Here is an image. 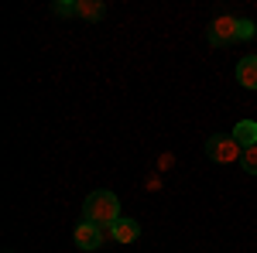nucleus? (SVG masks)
Listing matches in <instances>:
<instances>
[{
	"instance_id": "obj_8",
	"label": "nucleus",
	"mask_w": 257,
	"mask_h": 253,
	"mask_svg": "<svg viewBox=\"0 0 257 253\" xmlns=\"http://www.w3.org/2000/svg\"><path fill=\"white\" fill-rule=\"evenodd\" d=\"M76 7H79V18L86 21H103V14H106L103 0H76Z\"/></svg>"
},
{
	"instance_id": "obj_6",
	"label": "nucleus",
	"mask_w": 257,
	"mask_h": 253,
	"mask_svg": "<svg viewBox=\"0 0 257 253\" xmlns=\"http://www.w3.org/2000/svg\"><path fill=\"white\" fill-rule=\"evenodd\" d=\"M233 140H237L243 151L247 147H257V123L254 120H240L237 127H233Z\"/></svg>"
},
{
	"instance_id": "obj_4",
	"label": "nucleus",
	"mask_w": 257,
	"mask_h": 253,
	"mask_svg": "<svg viewBox=\"0 0 257 253\" xmlns=\"http://www.w3.org/2000/svg\"><path fill=\"white\" fill-rule=\"evenodd\" d=\"M76 246H82V250H99L103 246V229H99L96 222L82 219L79 226H76Z\"/></svg>"
},
{
	"instance_id": "obj_5",
	"label": "nucleus",
	"mask_w": 257,
	"mask_h": 253,
	"mask_svg": "<svg viewBox=\"0 0 257 253\" xmlns=\"http://www.w3.org/2000/svg\"><path fill=\"white\" fill-rule=\"evenodd\" d=\"M237 79L243 89H257V55H247V59H240L237 65Z\"/></svg>"
},
{
	"instance_id": "obj_1",
	"label": "nucleus",
	"mask_w": 257,
	"mask_h": 253,
	"mask_svg": "<svg viewBox=\"0 0 257 253\" xmlns=\"http://www.w3.org/2000/svg\"><path fill=\"white\" fill-rule=\"evenodd\" d=\"M82 215L89 219V222H96V226H113L120 219V202L113 192H106V188H99L86 198V205H82Z\"/></svg>"
},
{
	"instance_id": "obj_11",
	"label": "nucleus",
	"mask_w": 257,
	"mask_h": 253,
	"mask_svg": "<svg viewBox=\"0 0 257 253\" xmlns=\"http://www.w3.org/2000/svg\"><path fill=\"white\" fill-rule=\"evenodd\" d=\"M257 35V28H254V21H240V28H237V38H243V41H250Z\"/></svg>"
},
{
	"instance_id": "obj_10",
	"label": "nucleus",
	"mask_w": 257,
	"mask_h": 253,
	"mask_svg": "<svg viewBox=\"0 0 257 253\" xmlns=\"http://www.w3.org/2000/svg\"><path fill=\"white\" fill-rule=\"evenodd\" d=\"M240 164H243V171H247V175H257V147H247L243 157H240Z\"/></svg>"
},
{
	"instance_id": "obj_7",
	"label": "nucleus",
	"mask_w": 257,
	"mask_h": 253,
	"mask_svg": "<svg viewBox=\"0 0 257 253\" xmlns=\"http://www.w3.org/2000/svg\"><path fill=\"white\" fill-rule=\"evenodd\" d=\"M138 236H141V226L134 219H117V222H113V239H117V243H134Z\"/></svg>"
},
{
	"instance_id": "obj_2",
	"label": "nucleus",
	"mask_w": 257,
	"mask_h": 253,
	"mask_svg": "<svg viewBox=\"0 0 257 253\" xmlns=\"http://www.w3.org/2000/svg\"><path fill=\"white\" fill-rule=\"evenodd\" d=\"M206 154L216 164H233L237 157H243V147L233 140V134H213L206 140Z\"/></svg>"
},
{
	"instance_id": "obj_9",
	"label": "nucleus",
	"mask_w": 257,
	"mask_h": 253,
	"mask_svg": "<svg viewBox=\"0 0 257 253\" xmlns=\"http://www.w3.org/2000/svg\"><path fill=\"white\" fill-rule=\"evenodd\" d=\"M52 11H55L59 18H79V7H76V0H59Z\"/></svg>"
},
{
	"instance_id": "obj_3",
	"label": "nucleus",
	"mask_w": 257,
	"mask_h": 253,
	"mask_svg": "<svg viewBox=\"0 0 257 253\" xmlns=\"http://www.w3.org/2000/svg\"><path fill=\"white\" fill-rule=\"evenodd\" d=\"M237 28H240V18L233 14H223L209 24V41L216 45V48H226L230 41H237Z\"/></svg>"
}]
</instances>
